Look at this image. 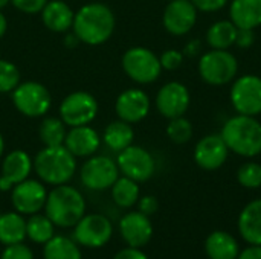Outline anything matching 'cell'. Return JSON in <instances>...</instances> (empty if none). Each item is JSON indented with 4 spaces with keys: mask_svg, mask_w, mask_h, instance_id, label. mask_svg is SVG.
<instances>
[{
    "mask_svg": "<svg viewBox=\"0 0 261 259\" xmlns=\"http://www.w3.org/2000/svg\"><path fill=\"white\" fill-rule=\"evenodd\" d=\"M229 156V150L220 134H206L194 147V162L205 171L222 168Z\"/></svg>",
    "mask_w": 261,
    "mask_h": 259,
    "instance_id": "obj_18",
    "label": "cell"
},
{
    "mask_svg": "<svg viewBox=\"0 0 261 259\" xmlns=\"http://www.w3.org/2000/svg\"><path fill=\"white\" fill-rule=\"evenodd\" d=\"M0 259H34V252L24 243L6 246L0 253Z\"/></svg>",
    "mask_w": 261,
    "mask_h": 259,
    "instance_id": "obj_35",
    "label": "cell"
},
{
    "mask_svg": "<svg viewBox=\"0 0 261 259\" xmlns=\"http://www.w3.org/2000/svg\"><path fill=\"white\" fill-rule=\"evenodd\" d=\"M44 214L55 227H73L86 215V198L69 183L54 186L47 192Z\"/></svg>",
    "mask_w": 261,
    "mask_h": 259,
    "instance_id": "obj_2",
    "label": "cell"
},
{
    "mask_svg": "<svg viewBox=\"0 0 261 259\" xmlns=\"http://www.w3.org/2000/svg\"><path fill=\"white\" fill-rule=\"evenodd\" d=\"M101 142L113 153H121L122 150H125L127 147L133 145L135 142V130L132 127V124L124 122L121 119H116L113 122H110L102 134H101Z\"/></svg>",
    "mask_w": 261,
    "mask_h": 259,
    "instance_id": "obj_24",
    "label": "cell"
},
{
    "mask_svg": "<svg viewBox=\"0 0 261 259\" xmlns=\"http://www.w3.org/2000/svg\"><path fill=\"white\" fill-rule=\"evenodd\" d=\"M191 2L202 12H217L229 3V0H191Z\"/></svg>",
    "mask_w": 261,
    "mask_h": 259,
    "instance_id": "obj_40",
    "label": "cell"
},
{
    "mask_svg": "<svg viewBox=\"0 0 261 259\" xmlns=\"http://www.w3.org/2000/svg\"><path fill=\"white\" fill-rule=\"evenodd\" d=\"M32 159L34 172L44 185H66L76 172V157L64 145L43 147Z\"/></svg>",
    "mask_w": 261,
    "mask_h": 259,
    "instance_id": "obj_3",
    "label": "cell"
},
{
    "mask_svg": "<svg viewBox=\"0 0 261 259\" xmlns=\"http://www.w3.org/2000/svg\"><path fill=\"white\" fill-rule=\"evenodd\" d=\"M64 44L67 46V47H76L78 44H80V40L76 38V35L73 34V32H67V35H66V38H64Z\"/></svg>",
    "mask_w": 261,
    "mask_h": 259,
    "instance_id": "obj_44",
    "label": "cell"
},
{
    "mask_svg": "<svg viewBox=\"0 0 261 259\" xmlns=\"http://www.w3.org/2000/svg\"><path fill=\"white\" fill-rule=\"evenodd\" d=\"M237 259H261V246H251L239 253Z\"/></svg>",
    "mask_w": 261,
    "mask_h": 259,
    "instance_id": "obj_42",
    "label": "cell"
},
{
    "mask_svg": "<svg viewBox=\"0 0 261 259\" xmlns=\"http://www.w3.org/2000/svg\"><path fill=\"white\" fill-rule=\"evenodd\" d=\"M151 108V99L142 89H127L121 92L115 101V111L118 119L128 122V124H138L144 121Z\"/></svg>",
    "mask_w": 261,
    "mask_h": 259,
    "instance_id": "obj_17",
    "label": "cell"
},
{
    "mask_svg": "<svg viewBox=\"0 0 261 259\" xmlns=\"http://www.w3.org/2000/svg\"><path fill=\"white\" fill-rule=\"evenodd\" d=\"M26 238V220L24 215L12 211L0 214V244L11 246L23 243Z\"/></svg>",
    "mask_w": 261,
    "mask_h": 259,
    "instance_id": "obj_26",
    "label": "cell"
},
{
    "mask_svg": "<svg viewBox=\"0 0 261 259\" xmlns=\"http://www.w3.org/2000/svg\"><path fill=\"white\" fill-rule=\"evenodd\" d=\"M116 27V17L110 6L101 2H90L75 11L72 32L80 43L101 46L107 43Z\"/></svg>",
    "mask_w": 261,
    "mask_h": 259,
    "instance_id": "obj_1",
    "label": "cell"
},
{
    "mask_svg": "<svg viewBox=\"0 0 261 259\" xmlns=\"http://www.w3.org/2000/svg\"><path fill=\"white\" fill-rule=\"evenodd\" d=\"M168 125H167V136L173 143L177 145H184L187 142L191 140L193 137V124L190 119H187L185 116H179V118H173L168 119Z\"/></svg>",
    "mask_w": 261,
    "mask_h": 259,
    "instance_id": "obj_32",
    "label": "cell"
},
{
    "mask_svg": "<svg viewBox=\"0 0 261 259\" xmlns=\"http://www.w3.org/2000/svg\"><path fill=\"white\" fill-rule=\"evenodd\" d=\"M254 43H255V31L254 29L237 27L236 46H239L240 49H249Z\"/></svg>",
    "mask_w": 261,
    "mask_h": 259,
    "instance_id": "obj_39",
    "label": "cell"
},
{
    "mask_svg": "<svg viewBox=\"0 0 261 259\" xmlns=\"http://www.w3.org/2000/svg\"><path fill=\"white\" fill-rule=\"evenodd\" d=\"M110 194H112V200L118 208L122 209H130L133 208L139 197H141V189H139V183L125 177V176H119L118 180L113 183V186L110 188Z\"/></svg>",
    "mask_w": 261,
    "mask_h": 259,
    "instance_id": "obj_28",
    "label": "cell"
},
{
    "mask_svg": "<svg viewBox=\"0 0 261 259\" xmlns=\"http://www.w3.org/2000/svg\"><path fill=\"white\" fill-rule=\"evenodd\" d=\"M184 56H185V55H184L180 50H177V49H168V50H165V52L159 56L161 66H162V69H165V70H176V69H179V67L182 66Z\"/></svg>",
    "mask_w": 261,
    "mask_h": 259,
    "instance_id": "obj_36",
    "label": "cell"
},
{
    "mask_svg": "<svg viewBox=\"0 0 261 259\" xmlns=\"http://www.w3.org/2000/svg\"><path fill=\"white\" fill-rule=\"evenodd\" d=\"M34 171V159L24 150H12L2 157L0 192L11 191L15 185L29 179Z\"/></svg>",
    "mask_w": 261,
    "mask_h": 259,
    "instance_id": "obj_15",
    "label": "cell"
},
{
    "mask_svg": "<svg viewBox=\"0 0 261 259\" xmlns=\"http://www.w3.org/2000/svg\"><path fill=\"white\" fill-rule=\"evenodd\" d=\"M190 104H191L190 90L185 84L179 81H170L164 84L158 90L154 99V105L158 111L167 119L185 116L187 110L190 108Z\"/></svg>",
    "mask_w": 261,
    "mask_h": 259,
    "instance_id": "obj_14",
    "label": "cell"
},
{
    "mask_svg": "<svg viewBox=\"0 0 261 259\" xmlns=\"http://www.w3.org/2000/svg\"><path fill=\"white\" fill-rule=\"evenodd\" d=\"M197 12L191 0H170L162 14V24L171 35H187L196 26Z\"/></svg>",
    "mask_w": 261,
    "mask_h": 259,
    "instance_id": "obj_16",
    "label": "cell"
},
{
    "mask_svg": "<svg viewBox=\"0 0 261 259\" xmlns=\"http://www.w3.org/2000/svg\"><path fill=\"white\" fill-rule=\"evenodd\" d=\"M116 165L122 176L138 183L148 182L156 172V162L151 153L135 143L118 153Z\"/></svg>",
    "mask_w": 261,
    "mask_h": 259,
    "instance_id": "obj_12",
    "label": "cell"
},
{
    "mask_svg": "<svg viewBox=\"0 0 261 259\" xmlns=\"http://www.w3.org/2000/svg\"><path fill=\"white\" fill-rule=\"evenodd\" d=\"M9 3H11V0H0V11H2L3 8H6Z\"/></svg>",
    "mask_w": 261,
    "mask_h": 259,
    "instance_id": "obj_47",
    "label": "cell"
},
{
    "mask_svg": "<svg viewBox=\"0 0 261 259\" xmlns=\"http://www.w3.org/2000/svg\"><path fill=\"white\" fill-rule=\"evenodd\" d=\"M43 259H83V253L73 238L54 235L43 247Z\"/></svg>",
    "mask_w": 261,
    "mask_h": 259,
    "instance_id": "obj_27",
    "label": "cell"
},
{
    "mask_svg": "<svg viewBox=\"0 0 261 259\" xmlns=\"http://www.w3.org/2000/svg\"><path fill=\"white\" fill-rule=\"evenodd\" d=\"M205 252L210 259H237L240 247L237 240L223 231H216L205 241Z\"/></svg>",
    "mask_w": 261,
    "mask_h": 259,
    "instance_id": "obj_25",
    "label": "cell"
},
{
    "mask_svg": "<svg viewBox=\"0 0 261 259\" xmlns=\"http://www.w3.org/2000/svg\"><path fill=\"white\" fill-rule=\"evenodd\" d=\"M237 180L243 188H261V165L257 162H246L237 171Z\"/></svg>",
    "mask_w": 261,
    "mask_h": 259,
    "instance_id": "obj_34",
    "label": "cell"
},
{
    "mask_svg": "<svg viewBox=\"0 0 261 259\" xmlns=\"http://www.w3.org/2000/svg\"><path fill=\"white\" fill-rule=\"evenodd\" d=\"M237 26L231 20H219L206 31V41L211 49L226 50L236 44Z\"/></svg>",
    "mask_w": 261,
    "mask_h": 259,
    "instance_id": "obj_29",
    "label": "cell"
},
{
    "mask_svg": "<svg viewBox=\"0 0 261 259\" xmlns=\"http://www.w3.org/2000/svg\"><path fill=\"white\" fill-rule=\"evenodd\" d=\"M55 235V224L47 218V215L34 214L26 220V238L35 244H46Z\"/></svg>",
    "mask_w": 261,
    "mask_h": 259,
    "instance_id": "obj_31",
    "label": "cell"
},
{
    "mask_svg": "<svg viewBox=\"0 0 261 259\" xmlns=\"http://www.w3.org/2000/svg\"><path fill=\"white\" fill-rule=\"evenodd\" d=\"M67 134V125L60 116H43L38 125V137L43 147H58L64 145Z\"/></svg>",
    "mask_w": 261,
    "mask_h": 259,
    "instance_id": "obj_30",
    "label": "cell"
},
{
    "mask_svg": "<svg viewBox=\"0 0 261 259\" xmlns=\"http://www.w3.org/2000/svg\"><path fill=\"white\" fill-rule=\"evenodd\" d=\"M124 73L136 84H153L162 73L159 56L148 47L133 46L127 49L121 58Z\"/></svg>",
    "mask_w": 261,
    "mask_h": 259,
    "instance_id": "obj_6",
    "label": "cell"
},
{
    "mask_svg": "<svg viewBox=\"0 0 261 259\" xmlns=\"http://www.w3.org/2000/svg\"><path fill=\"white\" fill-rule=\"evenodd\" d=\"M43 26L55 34H67L72 31L75 11L64 0H47L40 12Z\"/></svg>",
    "mask_w": 261,
    "mask_h": 259,
    "instance_id": "obj_21",
    "label": "cell"
},
{
    "mask_svg": "<svg viewBox=\"0 0 261 259\" xmlns=\"http://www.w3.org/2000/svg\"><path fill=\"white\" fill-rule=\"evenodd\" d=\"M229 17L237 27L255 31L261 26V0H229Z\"/></svg>",
    "mask_w": 261,
    "mask_h": 259,
    "instance_id": "obj_23",
    "label": "cell"
},
{
    "mask_svg": "<svg viewBox=\"0 0 261 259\" xmlns=\"http://www.w3.org/2000/svg\"><path fill=\"white\" fill-rule=\"evenodd\" d=\"M11 101L15 110L29 119L46 116L52 107V95L49 89L37 81H21L12 90Z\"/></svg>",
    "mask_w": 261,
    "mask_h": 259,
    "instance_id": "obj_7",
    "label": "cell"
},
{
    "mask_svg": "<svg viewBox=\"0 0 261 259\" xmlns=\"http://www.w3.org/2000/svg\"><path fill=\"white\" fill-rule=\"evenodd\" d=\"M197 70L206 84L213 87H222L237 78L239 61L228 49H211L200 56Z\"/></svg>",
    "mask_w": 261,
    "mask_h": 259,
    "instance_id": "obj_5",
    "label": "cell"
},
{
    "mask_svg": "<svg viewBox=\"0 0 261 259\" xmlns=\"http://www.w3.org/2000/svg\"><path fill=\"white\" fill-rule=\"evenodd\" d=\"M239 232L251 246H261V198L248 203L239 215Z\"/></svg>",
    "mask_w": 261,
    "mask_h": 259,
    "instance_id": "obj_22",
    "label": "cell"
},
{
    "mask_svg": "<svg viewBox=\"0 0 261 259\" xmlns=\"http://www.w3.org/2000/svg\"><path fill=\"white\" fill-rule=\"evenodd\" d=\"M113 235L112 221L101 214H86L75 226L72 238L81 247L101 249Z\"/></svg>",
    "mask_w": 261,
    "mask_h": 259,
    "instance_id": "obj_10",
    "label": "cell"
},
{
    "mask_svg": "<svg viewBox=\"0 0 261 259\" xmlns=\"http://www.w3.org/2000/svg\"><path fill=\"white\" fill-rule=\"evenodd\" d=\"M6 31H8V18H6L5 14L0 11V40L5 37Z\"/></svg>",
    "mask_w": 261,
    "mask_h": 259,
    "instance_id": "obj_45",
    "label": "cell"
},
{
    "mask_svg": "<svg viewBox=\"0 0 261 259\" xmlns=\"http://www.w3.org/2000/svg\"><path fill=\"white\" fill-rule=\"evenodd\" d=\"M167 2H170V0H167Z\"/></svg>",
    "mask_w": 261,
    "mask_h": 259,
    "instance_id": "obj_48",
    "label": "cell"
},
{
    "mask_svg": "<svg viewBox=\"0 0 261 259\" xmlns=\"http://www.w3.org/2000/svg\"><path fill=\"white\" fill-rule=\"evenodd\" d=\"M223 137L229 153L242 157H255L261 154V122L255 116L236 114L222 127Z\"/></svg>",
    "mask_w": 261,
    "mask_h": 259,
    "instance_id": "obj_4",
    "label": "cell"
},
{
    "mask_svg": "<svg viewBox=\"0 0 261 259\" xmlns=\"http://www.w3.org/2000/svg\"><path fill=\"white\" fill-rule=\"evenodd\" d=\"M116 160L109 156L93 154L80 168V182L89 191H107L119 177Z\"/></svg>",
    "mask_w": 261,
    "mask_h": 259,
    "instance_id": "obj_9",
    "label": "cell"
},
{
    "mask_svg": "<svg viewBox=\"0 0 261 259\" xmlns=\"http://www.w3.org/2000/svg\"><path fill=\"white\" fill-rule=\"evenodd\" d=\"M46 185L38 179H26L11 189V203L15 212L34 215L44 209L47 198Z\"/></svg>",
    "mask_w": 261,
    "mask_h": 259,
    "instance_id": "obj_13",
    "label": "cell"
},
{
    "mask_svg": "<svg viewBox=\"0 0 261 259\" xmlns=\"http://www.w3.org/2000/svg\"><path fill=\"white\" fill-rule=\"evenodd\" d=\"M21 82L18 67L9 61L0 58V93H12V90Z\"/></svg>",
    "mask_w": 261,
    "mask_h": 259,
    "instance_id": "obj_33",
    "label": "cell"
},
{
    "mask_svg": "<svg viewBox=\"0 0 261 259\" xmlns=\"http://www.w3.org/2000/svg\"><path fill=\"white\" fill-rule=\"evenodd\" d=\"M5 154V139H3V134L0 133V160Z\"/></svg>",
    "mask_w": 261,
    "mask_h": 259,
    "instance_id": "obj_46",
    "label": "cell"
},
{
    "mask_svg": "<svg viewBox=\"0 0 261 259\" xmlns=\"http://www.w3.org/2000/svg\"><path fill=\"white\" fill-rule=\"evenodd\" d=\"M46 3H47V0H11V5L17 11L28 14V15L40 14Z\"/></svg>",
    "mask_w": 261,
    "mask_h": 259,
    "instance_id": "obj_37",
    "label": "cell"
},
{
    "mask_svg": "<svg viewBox=\"0 0 261 259\" xmlns=\"http://www.w3.org/2000/svg\"><path fill=\"white\" fill-rule=\"evenodd\" d=\"M113 259H148V256L141 249L127 246L125 249H121L119 252H116Z\"/></svg>",
    "mask_w": 261,
    "mask_h": 259,
    "instance_id": "obj_41",
    "label": "cell"
},
{
    "mask_svg": "<svg viewBox=\"0 0 261 259\" xmlns=\"http://www.w3.org/2000/svg\"><path fill=\"white\" fill-rule=\"evenodd\" d=\"M101 143V134L92 125L70 127L64 139V147L76 159H87L96 154Z\"/></svg>",
    "mask_w": 261,
    "mask_h": 259,
    "instance_id": "obj_20",
    "label": "cell"
},
{
    "mask_svg": "<svg viewBox=\"0 0 261 259\" xmlns=\"http://www.w3.org/2000/svg\"><path fill=\"white\" fill-rule=\"evenodd\" d=\"M199 52H200V41L199 40H191L190 43L185 44L182 53L187 55V56H196Z\"/></svg>",
    "mask_w": 261,
    "mask_h": 259,
    "instance_id": "obj_43",
    "label": "cell"
},
{
    "mask_svg": "<svg viewBox=\"0 0 261 259\" xmlns=\"http://www.w3.org/2000/svg\"><path fill=\"white\" fill-rule=\"evenodd\" d=\"M99 113L98 99L84 90H76L64 96L58 107V116L70 128L78 125H90Z\"/></svg>",
    "mask_w": 261,
    "mask_h": 259,
    "instance_id": "obj_8",
    "label": "cell"
},
{
    "mask_svg": "<svg viewBox=\"0 0 261 259\" xmlns=\"http://www.w3.org/2000/svg\"><path fill=\"white\" fill-rule=\"evenodd\" d=\"M136 205H138V211L142 212V214H145V215H148V217H151L153 214H156L158 209H159V202L153 195L139 197V200H138Z\"/></svg>",
    "mask_w": 261,
    "mask_h": 259,
    "instance_id": "obj_38",
    "label": "cell"
},
{
    "mask_svg": "<svg viewBox=\"0 0 261 259\" xmlns=\"http://www.w3.org/2000/svg\"><path fill=\"white\" fill-rule=\"evenodd\" d=\"M119 234L127 246L142 249L153 237V224L148 215L132 211L119 220Z\"/></svg>",
    "mask_w": 261,
    "mask_h": 259,
    "instance_id": "obj_19",
    "label": "cell"
},
{
    "mask_svg": "<svg viewBox=\"0 0 261 259\" xmlns=\"http://www.w3.org/2000/svg\"><path fill=\"white\" fill-rule=\"evenodd\" d=\"M229 98L237 114L257 118L261 114V76L246 73L236 78Z\"/></svg>",
    "mask_w": 261,
    "mask_h": 259,
    "instance_id": "obj_11",
    "label": "cell"
}]
</instances>
